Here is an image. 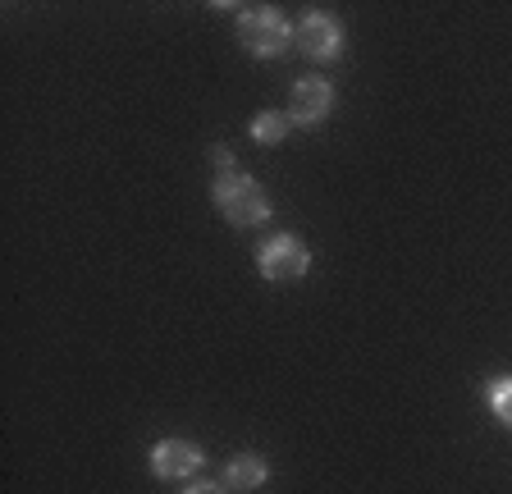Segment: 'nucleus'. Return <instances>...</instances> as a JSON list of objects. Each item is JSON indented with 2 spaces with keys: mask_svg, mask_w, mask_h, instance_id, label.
<instances>
[{
  "mask_svg": "<svg viewBox=\"0 0 512 494\" xmlns=\"http://www.w3.org/2000/svg\"><path fill=\"white\" fill-rule=\"evenodd\" d=\"M256 266H261V275L275 284H288V280H302L311 270V252L307 243H302L298 234H275L261 243V252H256Z\"/></svg>",
  "mask_w": 512,
  "mask_h": 494,
  "instance_id": "4",
  "label": "nucleus"
},
{
  "mask_svg": "<svg viewBox=\"0 0 512 494\" xmlns=\"http://www.w3.org/2000/svg\"><path fill=\"white\" fill-rule=\"evenodd\" d=\"M288 133H293V119H288V110H261V115L252 119V138L261 142V147H279Z\"/></svg>",
  "mask_w": 512,
  "mask_h": 494,
  "instance_id": "8",
  "label": "nucleus"
},
{
  "mask_svg": "<svg viewBox=\"0 0 512 494\" xmlns=\"http://www.w3.org/2000/svg\"><path fill=\"white\" fill-rule=\"evenodd\" d=\"M215 161H220V170H215V183H211L215 211H220L229 225H238V229H252V225H261V220H270L266 188H261L252 174L238 170L229 151H215Z\"/></svg>",
  "mask_w": 512,
  "mask_h": 494,
  "instance_id": "1",
  "label": "nucleus"
},
{
  "mask_svg": "<svg viewBox=\"0 0 512 494\" xmlns=\"http://www.w3.org/2000/svg\"><path fill=\"white\" fill-rule=\"evenodd\" d=\"M266 476H270V467H266V458H256V453H238V458L224 467V485H229V490H261Z\"/></svg>",
  "mask_w": 512,
  "mask_h": 494,
  "instance_id": "7",
  "label": "nucleus"
},
{
  "mask_svg": "<svg viewBox=\"0 0 512 494\" xmlns=\"http://www.w3.org/2000/svg\"><path fill=\"white\" fill-rule=\"evenodd\" d=\"M183 494H224V485H215V481H197V485H188Z\"/></svg>",
  "mask_w": 512,
  "mask_h": 494,
  "instance_id": "10",
  "label": "nucleus"
},
{
  "mask_svg": "<svg viewBox=\"0 0 512 494\" xmlns=\"http://www.w3.org/2000/svg\"><path fill=\"white\" fill-rule=\"evenodd\" d=\"M238 42L261 60H275L293 46V23L275 5H247V10H238Z\"/></svg>",
  "mask_w": 512,
  "mask_h": 494,
  "instance_id": "2",
  "label": "nucleus"
},
{
  "mask_svg": "<svg viewBox=\"0 0 512 494\" xmlns=\"http://www.w3.org/2000/svg\"><path fill=\"white\" fill-rule=\"evenodd\" d=\"M330 110H334V87L320 74H307L293 83V92H288V119H293V129H316V124L330 119Z\"/></svg>",
  "mask_w": 512,
  "mask_h": 494,
  "instance_id": "5",
  "label": "nucleus"
},
{
  "mask_svg": "<svg viewBox=\"0 0 512 494\" xmlns=\"http://www.w3.org/2000/svg\"><path fill=\"white\" fill-rule=\"evenodd\" d=\"M293 42H298V51L307 55V60L330 65V60L343 55V23L325 10H307L298 19V28H293Z\"/></svg>",
  "mask_w": 512,
  "mask_h": 494,
  "instance_id": "3",
  "label": "nucleus"
},
{
  "mask_svg": "<svg viewBox=\"0 0 512 494\" xmlns=\"http://www.w3.org/2000/svg\"><path fill=\"white\" fill-rule=\"evenodd\" d=\"M490 412L512 430V376L490 380Z\"/></svg>",
  "mask_w": 512,
  "mask_h": 494,
  "instance_id": "9",
  "label": "nucleus"
},
{
  "mask_svg": "<svg viewBox=\"0 0 512 494\" xmlns=\"http://www.w3.org/2000/svg\"><path fill=\"white\" fill-rule=\"evenodd\" d=\"M202 444L192 440H160L156 449H151V472L160 476V481H188L192 472H202Z\"/></svg>",
  "mask_w": 512,
  "mask_h": 494,
  "instance_id": "6",
  "label": "nucleus"
}]
</instances>
